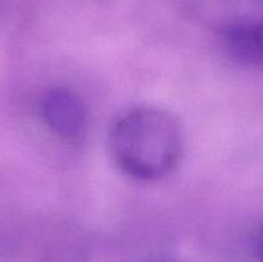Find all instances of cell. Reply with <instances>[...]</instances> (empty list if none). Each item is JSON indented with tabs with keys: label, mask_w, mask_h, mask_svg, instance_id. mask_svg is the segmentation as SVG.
I'll return each mask as SVG.
<instances>
[{
	"label": "cell",
	"mask_w": 263,
	"mask_h": 262,
	"mask_svg": "<svg viewBox=\"0 0 263 262\" xmlns=\"http://www.w3.org/2000/svg\"><path fill=\"white\" fill-rule=\"evenodd\" d=\"M109 149L118 169L141 181H156L179 163L182 152L180 123L167 110L138 107L112 126Z\"/></svg>",
	"instance_id": "obj_1"
},
{
	"label": "cell",
	"mask_w": 263,
	"mask_h": 262,
	"mask_svg": "<svg viewBox=\"0 0 263 262\" xmlns=\"http://www.w3.org/2000/svg\"><path fill=\"white\" fill-rule=\"evenodd\" d=\"M44 125L58 138L76 140L86 127V108L81 98L67 87L46 90L39 104Z\"/></svg>",
	"instance_id": "obj_2"
},
{
	"label": "cell",
	"mask_w": 263,
	"mask_h": 262,
	"mask_svg": "<svg viewBox=\"0 0 263 262\" xmlns=\"http://www.w3.org/2000/svg\"><path fill=\"white\" fill-rule=\"evenodd\" d=\"M222 41L231 58L248 66L262 63V25L259 22H240L226 26Z\"/></svg>",
	"instance_id": "obj_3"
}]
</instances>
